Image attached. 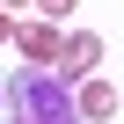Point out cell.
<instances>
[{
    "label": "cell",
    "instance_id": "1",
    "mask_svg": "<svg viewBox=\"0 0 124 124\" xmlns=\"http://www.w3.org/2000/svg\"><path fill=\"white\" fill-rule=\"evenodd\" d=\"M8 109H15V124H80L66 80H58L51 66H22L8 80Z\"/></svg>",
    "mask_w": 124,
    "mask_h": 124
},
{
    "label": "cell",
    "instance_id": "2",
    "mask_svg": "<svg viewBox=\"0 0 124 124\" xmlns=\"http://www.w3.org/2000/svg\"><path fill=\"white\" fill-rule=\"evenodd\" d=\"M95 58H102V44H95V37H66V44H58V80H73V73H88Z\"/></svg>",
    "mask_w": 124,
    "mask_h": 124
},
{
    "label": "cell",
    "instance_id": "3",
    "mask_svg": "<svg viewBox=\"0 0 124 124\" xmlns=\"http://www.w3.org/2000/svg\"><path fill=\"white\" fill-rule=\"evenodd\" d=\"M15 44L37 58V66H51L58 58V22H29V29H15Z\"/></svg>",
    "mask_w": 124,
    "mask_h": 124
},
{
    "label": "cell",
    "instance_id": "4",
    "mask_svg": "<svg viewBox=\"0 0 124 124\" xmlns=\"http://www.w3.org/2000/svg\"><path fill=\"white\" fill-rule=\"evenodd\" d=\"M73 109H80V117H117V88H109V80H88V88L73 95Z\"/></svg>",
    "mask_w": 124,
    "mask_h": 124
},
{
    "label": "cell",
    "instance_id": "5",
    "mask_svg": "<svg viewBox=\"0 0 124 124\" xmlns=\"http://www.w3.org/2000/svg\"><path fill=\"white\" fill-rule=\"evenodd\" d=\"M37 8H44V22H66V15H73V0H37Z\"/></svg>",
    "mask_w": 124,
    "mask_h": 124
},
{
    "label": "cell",
    "instance_id": "6",
    "mask_svg": "<svg viewBox=\"0 0 124 124\" xmlns=\"http://www.w3.org/2000/svg\"><path fill=\"white\" fill-rule=\"evenodd\" d=\"M8 37H15V22H8V15H0V44H8Z\"/></svg>",
    "mask_w": 124,
    "mask_h": 124
}]
</instances>
